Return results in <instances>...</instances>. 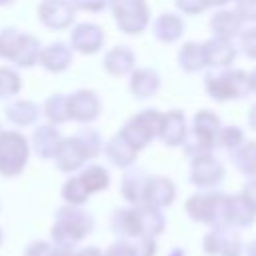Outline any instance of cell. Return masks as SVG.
<instances>
[{
  "label": "cell",
  "instance_id": "1",
  "mask_svg": "<svg viewBox=\"0 0 256 256\" xmlns=\"http://www.w3.org/2000/svg\"><path fill=\"white\" fill-rule=\"evenodd\" d=\"M72 216L74 218H70V212H66V216H60V224L54 226L52 230L54 242L60 246V250L72 248L90 230V220L84 218L86 214H72Z\"/></svg>",
  "mask_w": 256,
  "mask_h": 256
},
{
  "label": "cell",
  "instance_id": "2",
  "mask_svg": "<svg viewBox=\"0 0 256 256\" xmlns=\"http://www.w3.org/2000/svg\"><path fill=\"white\" fill-rule=\"evenodd\" d=\"M52 248H50V244H46V242H34V244H30L28 248H26V252H24V256H52Z\"/></svg>",
  "mask_w": 256,
  "mask_h": 256
},
{
  "label": "cell",
  "instance_id": "3",
  "mask_svg": "<svg viewBox=\"0 0 256 256\" xmlns=\"http://www.w3.org/2000/svg\"><path fill=\"white\" fill-rule=\"evenodd\" d=\"M106 256H136V250H132L130 246H120L118 244V246H112Z\"/></svg>",
  "mask_w": 256,
  "mask_h": 256
},
{
  "label": "cell",
  "instance_id": "4",
  "mask_svg": "<svg viewBox=\"0 0 256 256\" xmlns=\"http://www.w3.org/2000/svg\"><path fill=\"white\" fill-rule=\"evenodd\" d=\"M78 256H100V252H98V250H94V248H88V250L80 252Z\"/></svg>",
  "mask_w": 256,
  "mask_h": 256
},
{
  "label": "cell",
  "instance_id": "5",
  "mask_svg": "<svg viewBox=\"0 0 256 256\" xmlns=\"http://www.w3.org/2000/svg\"><path fill=\"white\" fill-rule=\"evenodd\" d=\"M0 244H2V232H0Z\"/></svg>",
  "mask_w": 256,
  "mask_h": 256
}]
</instances>
